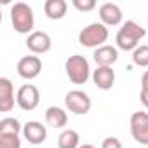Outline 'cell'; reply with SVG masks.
<instances>
[{
  "instance_id": "18",
  "label": "cell",
  "mask_w": 148,
  "mask_h": 148,
  "mask_svg": "<svg viewBox=\"0 0 148 148\" xmlns=\"http://www.w3.org/2000/svg\"><path fill=\"white\" fill-rule=\"evenodd\" d=\"M23 131V125L19 124L18 119L5 117L0 120V134H19Z\"/></svg>"
},
{
  "instance_id": "11",
  "label": "cell",
  "mask_w": 148,
  "mask_h": 148,
  "mask_svg": "<svg viewBox=\"0 0 148 148\" xmlns=\"http://www.w3.org/2000/svg\"><path fill=\"white\" fill-rule=\"evenodd\" d=\"M99 19L105 26H117L122 23V9L113 2H106L99 7Z\"/></svg>"
},
{
  "instance_id": "21",
  "label": "cell",
  "mask_w": 148,
  "mask_h": 148,
  "mask_svg": "<svg viewBox=\"0 0 148 148\" xmlns=\"http://www.w3.org/2000/svg\"><path fill=\"white\" fill-rule=\"evenodd\" d=\"M73 7L80 12H89L96 7V0H73Z\"/></svg>"
},
{
  "instance_id": "25",
  "label": "cell",
  "mask_w": 148,
  "mask_h": 148,
  "mask_svg": "<svg viewBox=\"0 0 148 148\" xmlns=\"http://www.w3.org/2000/svg\"><path fill=\"white\" fill-rule=\"evenodd\" d=\"M79 148H94V146H92V145H80Z\"/></svg>"
},
{
  "instance_id": "15",
  "label": "cell",
  "mask_w": 148,
  "mask_h": 148,
  "mask_svg": "<svg viewBox=\"0 0 148 148\" xmlns=\"http://www.w3.org/2000/svg\"><path fill=\"white\" fill-rule=\"evenodd\" d=\"M45 122H47V125H51L54 129H63L68 122V115L59 106H49L45 110Z\"/></svg>"
},
{
  "instance_id": "3",
  "label": "cell",
  "mask_w": 148,
  "mask_h": 148,
  "mask_svg": "<svg viewBox=\"0 0 148 148\" xmlns=\"http://www.w3.org/2000/svg\"><path fill=\"white\" fill-rule=\"evenodd\" d=\"M64 70L68 79L75 84V86H82L89 80L91 77V68H89V61L80 56V54H73L64 61Z\"/></svg>"
},
{
  "instance_id": "17",
  "label": "cell",
  "mask_w": 148,
  "mask_h": 148,
  "mask_svg": "<svg viewBox=\"0 0 148 148\" xmlns=\"http://www.w3.org/2000/svg\"><path fill=\"white\" fill-rule=\"evenodd\" d=\"M79 143H80V136L73 129H64L58 138L59 148H79Z\"/></svg>"
},
{
  "instance_id": "19",
  "label": "cell",
  "mask_w": 148,
  "mask_h": 148,
  "mask_svg": "<svg viewBox=\"0 0 148 148\" xmlns=\"http://www.w3.org/2000/svg\"><path fill=\"white\" fill-rule=\"evenodd\" d=\"M132 63L136 66H148V45H139L132 51Z\"/></svg>"
},
{
  "instance_id": "24",
  "label": "cell",
  "mask_w": 148,
  "mask_h": 148,
  "mask_svg": "<svg viewBox=\"0 0 148 148\" xmlns=\"http://www.w3.org/2000/svg\"><path fill=\"white\" fill-rule=\"evenodd\" d=\"M141 89L148 91V70L143 73V77H141Z\"/></svg>"
},
{
  "instance_id": "4",
  "label": "cell",
  "mask_w": 148,
  "mask_h": 148,
  "mask_svg": "<svg viewBox=\"0 0 148 148\" xmlns=\"http://www.w3.org/2000/svg\"><path fill=\"white\" fill-rule=\"evenodd\" d=\"M108 40V28L103 23H91L79 33V42L84 47H101Z\"/></svg>"
},
{
  "instance_id": "7",
  "label": "cell",
  "mask_w": 148,
  "mask_h": 148,
  "mask_svg": "<svg viewBox=\"0 0 148 148\" xmlns=\"http://www.w3.org/2000/svg\"><path fill=\"white\" fill-rule=\"evenodd\" d=\"M131 134L139 145H148V113L134 112L131 115Z\"/></svg>"
},
{
  "instance_id": "1",
  "label": "cell",
  "mask_w": 148,
  "mask_h": 148,
  "mask_svg": "<svg viewBox=\"0 0 148 148\" xmlns=\"http://www.w3.org/2000/svg\"><path fill=\"white\" fill-rule=\"evenodd\" d=\"M145 35H146V30L141 25H138L136 21L129 19L117 32L115 42H117V47L122 49V51H134V49L139 47V40Z\"/></svg>"
},
{
  "instance_id": "12",
  "label": "cell",
  "mask_w": 148,
  "mask_h": 148,
  "mask_svg": "<svg viewBox=\"0 0 148 148\" xmlns=\"http://www.w3.org/2000/svg\"><path fill=\"white\" fill-rule=\"evenodd\" d=\"M92 82L98 89L108 91L113 87L115 82V71L112 70V66H98L92 71Z\"/></svg>"
},
{
  "instance_id": "8",
  "label": "cell",
  "mask_w": 148,
  "mask_h": 148,
  "mask_svg": "<svg viewBox=\"0 0 148 148\" xmlns=\"http://www.w3.org/2000/svg\"><path fill=\"white\" fill-rule=\"evenodd\" d=\"M42 71V61L38 56H25L18 61V75L25 80H33Z\"/></svg>"
},
{
  "instance_id": "23",
  "label": "cell",
  "mask_w": 148,
  "mask_h": 148,
  "mask_svg": "<svg viewBox=\"0 0 148 148\" xmlns=\"http://www.w3.org/2000/svg\"><path fill=\"white\" fill-rule=\"evenodd\" d=\"M139 99H141V103H143V106H145V108H148V91H145V89H141V94H139Z\"/></svg>"
},
{
  "instance_id": "5",
  "label": "cell",
  "mask_w": 148,
  "mask_h": 148,
  "mask_svg": "<svg viewBox=\"0 0 148 148\" xmlns=\"http://www.w3.org/2000/svg\"><path fill=\"white\" fill-rule=\"evenodd\" d=\"M64 105L71 113H75V115H86V113H89V110L92 106L91 98L84 91H79V89L70 91L64 96Z\"/></svg>"
},
{
  "instance_id": "20",
  "label": "cell",
  "mask_w": 148,
  "mask_h": 148,
  "mask_svg": "<svg viewBox=\"0 0 148 148\" xmlns=\"http://www.w3.org/2000/svg\"><path fill=\"white\" fill-rule=\"evenodd\" d=\"M0 148H21L19 134H0Z\"/></svg>"
},
{
  "instance_id": "2",
  "label": "cell",
  "mask_w": 148,
  "mask_h": 148,
  "mask_svg": "<svg viewBox=\"0 0 148 148\" xmlns=\"http://www.w3.org/2000/svg\"><path fill=\"white\" fill-rule=\"evenodd\" d=\"M11 23L12 28L18 33H33V26H35V18H33V11L28 4L25 2H16L11 7Z\"/></svg>"
},
{
  "instance_id": "14",
  "label": "cell",
  "mask_w": 148,
  "mask_h": 148,
  "mask_svg": "<svg viewBox=\"0 0 148 148\" xmlns=\"http://www.w3.org/2000/svg\"><path fill=\"white\" fill-rule=\"evenodd\" d=\"M119 59V51L113 45H101L94 51V61L98 66H112Z\"/></svg>"
},
{
  "instance_id": "10",
  "label": "cell",
  "mask_w": 148,
  "mask_h": 148,
  "mask_svg": "<svg viewBox=\"0 0 148 148\" xmlns=\"http://www.w3.org/2000/svg\"><path fill=\"white\" fill-rule=\"evenodd\" d=\"M23 136L32 145H42L47 138V129L37 120H30L23 125Z\"/></svg>"
},
{
  "instance_id": "16",
  "label": "cell",
  "mask_w": 148,
  "mask_h": 148,
  "mask_svg": "<svg viewBox=\"0 0 148 148\" xmlns=\"http://www.w3.org/2000/svg\"><path fill=\"white\" fill-rule=\"evenodd\" d=\"M68 4L64 0H47L44 4V12L49 19H63L66 16Z\"/></svg>"
},
{
  "instance_id": "9",
  "label": "cell",
  "mask_w": 148,
  "mask_h": 148,
  "mask_svg": "<svg viewBox=\"0 0 148 148\" xmlns=\"http://www.w3.org/2000/svg\"><path fill=\"white\" fill-rule=\"evenodd\" d=\"M26 47L33 54H45L52 47V40L45 32H33L26 38Z\"/></svg>"
},
{
  "instance_id": "13",
  "label": "cell",
  "mask_w": 148,
  "mask_h": 148,
  "mask_svg": "<svg viewBox=\"0 0 148 148\" xmlns=\"http://www.w3.org/2000/svg\"><path fill=\"white\" fill-rule=\"evenodd\" d=\"M14 108V86L7 77L0 79V112H11Z\"/></svg>"
},
{
  "instance_id": "6",
  "label": "cell",
  "mask_w": 148,
  "mask_h": 148,
  "mask_svg": "<svg viewBox=\"0 0 148 148\" xmlns=\"http://www.w3.org/2000/svg\"><path fill=\"white\" fill-rule=\"evenodd\" d=\"M16 103L21 110L25 112H32L38 106L40 103V92L38 89L33 86V84H25L18 89V94H16Z\"/></svg>"
},
{
  "instance_id": "22",
  "label": "cell",
  "mask_w": 148,
  "mask_h": 148,
  "mask_svg": "<svg viewBox=\"0 0 148 148\" xmlns=\"http://www.w3.org/2000/svg\"><path fill=\"white\" fill-rule=\"evenodd\" d=\"M101 148H122V143H120L117 138L110 136V138H105V139H103Z\"/></svg>"
}]
</instances>
